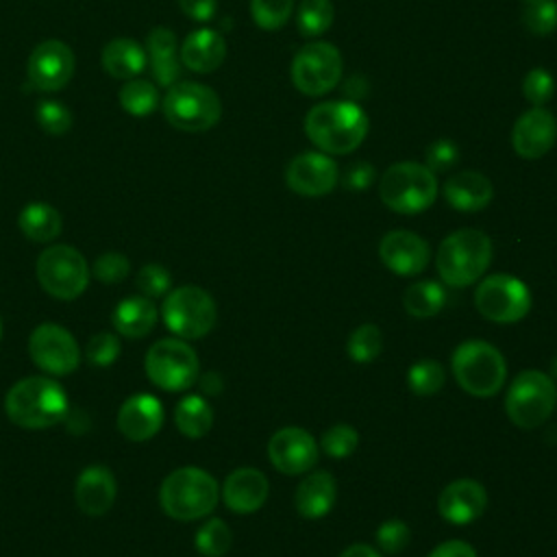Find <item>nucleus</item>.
Returning <instances> with one entry per match:
<instances>
[{
  "label": "nucleus",
  "instance_id": "nucleus-1",
  "mask_svg": "<svg viewBox=\"0 0 557 557\" xmlns=\"http://www.w3.org/2000/svg\"><path fill=\"white\" fill-rule=\"evenodd\" d=\"M370 122L366 111L350 100H326L313 104L305 115V133L311 144L326 154H348L357 150Z\"/></svg>",
  "mask_w": 557,
  "mask_h": 557
},
{
  "label": "nucleus",
  "instance_id": "nucleus-2",
  "mask_svg": "<svg viewBox=\"0 0 557 557\" xmlns=\"http://www.w3.org/2000/svg\"><path fill=\"white\" fill-rule=\"evenodd\" d=\"M4 411L13 424L28 431H41L67 418L70 400L54 379L26 376L7 392Z\"/></svg>",
  "mask_w": 557,
  "mask_h": 557
},
{
  "label": "nucleus",
  "instance_id": "nucleus-3",
  "mask_svg": "<svg viewBox=\"0 0 557 557\" xmlns=\"http://www.w3.org/2000/svg\"><path fill=\"white\" fill-rule=\"evenodd\" d=\"M218 498V481L207 470L196 466L176 468L159 487L161 509L181 522L205 518L215 509Z\"/></svg>",
  "mask_w": 557,
  "mask_h": 557
},
{
  "label": "nucleus",
  "instance_id": "nucleus-4",
  "mask_svg": "<svg viewBox=\"0 0 557 557\" xmlns=\"http://www.w3.org/2000/svg\"><path fill=\"white\" fill-rule=\"evenodd\" d=\"M492 261V239L476 228H459L444 237L435 265L448 287H468L479 281Z\"/></svg>",
  "mask_w": 557,
  "mask_h": 557
},
{
  "label": "nucleus",
  "instance_id": "nucleus-5",
  "mask_svg": "<svg viewBox=\"0 0 557 557\" xmlns=\"http://www.w3.org/2000/svg\"><path fill=\"white\" fill-rule=\"evenodd\" d=\"M379 196L383 205L396 213H422L437 198L435 172L416 161L394 163L383 172L379 181Z\"/></svg>",
  "mask_w": 557,
  "mask_h": 557
},
{
  "label": "nucleus",
  "instance_id": "nucleus-6",
  "mask_svg": "<svg viewBox=\"0 0 557 557\" xmlns=\"http://www.w3.org/2000/svg\"><path fill=\"white\" fill-rule=\"evenodd\" d=\"M450 368L461 389L476 398H490L500 392L507 376L500 350L483 339L461 342L453 352Z\"/></svg>",
  "mask_w": 557,
  "mask_h": 557
},
{
  "label": "nucleus",
  "instance_id": "nucleus-7",
  "mask_svg": "<svg viewBox=\"0 0 557 557\" xmlns=\"http://www.w3.org/2000/svg\"><path fill=\"white\" fill-rule=\"evenodd\" d=\"M557 403V387L550 374L542 370H522L505 396L507 418L524 431L542 426Z\"/></svg>",
  "mask_w": 557,
  "mask_h": 557
},
{
  "label": "nucleus",
  "instance_id": "nucleus-8",
  "mask_svg": "<svg viewBox=\"0 0 557 557\" xmlns=\"http://www.w3.org/2000/svg\"><path fill=\"white\" fill-rule=\"evenodd\" d=\"M165 120L185 133H200L220 122V96L202 83H174L163 98Z\"/></svg>",
  "mask_w": 557,
  "mask_h": 557
},
{
  "label": "nucleus",
  "instance_id": "nucleus-9",
  "mask_svg": "<svg viewBox=\"0 0 557 557\" xmlns=\"http://www.w3.org/2000/svg\"><path fill=\"white\" fill-rule=\"evenodd\" d=\"M165 326L181 339L205 337L218 318L215 302L209 292L198 285H181L165 294L161 305Z\"/></svg>",
  "mask_w": 557,
  "mask_h": 557
},
{
  "label": "nucleus",
  "instance_id": "nucleus-10",
  "mask_svg": "<svg viewBox=\"0 0 557 557\" xmlns=\"http://www.w3.org/2000/svg\"><path fill=\"white\" fill-rule=\"evenodd\" d=\"M144 368L150 383L165 392L189 389L200 374L196 350L181 337L154 342L146 352Z\"/></svg>",
  "mask_w": 557,
  "mask_h": 557
},
{
  "label": "nucleus",
  "instance_id": "nucleus-11",
  "mask_svg": "<svg viewBox=\"0 0 557 557\" xmlns=\"http://www.w3.org/2000/svg\"><path fill=\"white\" fill-rule=\"evenodd\" d=\"M35 274L44 292L59 300L78 298L89 283L85 257L67 244H54L41 250L35 263Z\"/></svg>",
  "mask_w": 557,
  "mask_h": 557
},
{
  "label": "nucleus",
  "instance_id": "nucleus-12",
  "mask_svg": "<svg viewBox=\"0 0 557 557\" xmlns=\"http://www.w3.org/2000/svg\"><path fill=\"white\" fill-rule=\"evenodd\" d=\"M342 54L329 41H309L292 59L294 87L311 98L329 94L342 78Z\"/></svg>",
  "mask_w": 557,
  "mask_h": 557
},
{
  "label": "nucleus",
  "instance_id": "nucleus-13",
  "mask_svg": "<svg viewBox=\"0 0 557 557\" xmlns=\"http://www.w3.org/2000/svg\"><path fill=\"white\" fill-rule=\"evenodd\" d=\"M476 311L496 324L520 322L531 309L529 287L509 274H492L474 289Z\"/></svg>",
  "mask_w": 557,
  "mask_h": 557
},
{
  "label": "nucleus",
  "instance_id": "nucleus-14",
  "mask_svg": "<svg viewBox=\"0 0 557 557\" xmlns=\"http://www.w3.org/2000/svg\"><path fill=\"white\" fill-rule=\"evenodd\" d=\"M28 355L39 370L57 376L74 372L81 363V348L74 335L54 322H44L30 333Z\"/></svg>",
  "mask_w": 557,
  "mask_h": 557
},
{
  "label": "nucleus",
  "instance_id": "nucleus-15",
  "mask_svg": "<svg viewBox=\"0 0 557 557\" xmlns=\"http://www.w3.org/2000/svg\"><path fill=\"white\" fill-rule=\"evenodd\" d=\"M74 52L59 39L37 44L28 57V83L41 91H57L65 87L74 74Z\"/></svg>",
  "mask_w": 557,
  "mask_h": 557
},
{
  "label": "nucleus",
  "instance_id": "nucleus-16",
  "mask_svg": "<svg viewBox=\"0 0 557 557\" xmlns=\"http://www.w3.org/2000/svg\"><path fill=\"white\" fill-rule=\"evenodd\" d=\"M337 181V163L322 150L300 152L285 168V183L298 196H324L335 189Z\"/></svg>",
  "mask_w": 557,
  "mask_h": 557
},
{
  "label": "nucleus",
  "instance_id": "nucleus-17",
  "mask_svg": "<svg viewBox=\"0 0 557 557\" xmlns=\"http://www.w3.org/2000/svg\"><path fill=\"white\" fill-rule=\"evenodd\" d=\"M318 442L300 426L278 429L268 442V457L283 474H302L318 461Z\"/></svg>",
  "mask_w": 557,
  "mask_h": 557
},
{
  "label": "nucleus",
  "instance_id": "nucleus-18",
  "mask_svg": "<svg viewBox=\"0 0 557 557\" xmlns=\"http://www.w3.org/2000/svg\"><path fill=\"white\" fill-rule=\"evenodd\" d=\"M557 141V120L544 107H531L524 111L511 131V146L522 159L544 157Z\"/></svg>",
  "mask_w": 557,
  "mask_h": 557
},
{
  "label": "nucleus",
  "instance_id": "nucleus-19",
  "mask_svg": "<svg viewBox=\"0 0 557 557\" xmlns=\"http://www.w3.org/2000/svg\"><path fill=\"white\" fill-rule=\"evenodd\" d=\"M381 261L387 270L400 276H416L420 274L431 257V248L426 239L416 235L413 231H389L383 235L379 244Z\"/></svg>",
  "mask_w": 557,
  "mask_h": 557
},
{
  "label": "nucleus",
  "instance_id": "nucleus-20",
  "mask_svg": "<svg viewBox=\"0 0 557 557\" xmlns=\"http://www.w3.org/2000/svg\"><path fill=\"white\" fill-rule=\"evenodd\" d=\"M117 431L131 442L154 437L163 424V405L152 394L128 396L117 411Z\"/></svg>",
  "mask_w": 557,
  "mask_h": 557
},
{
  "label": "nucleus",
  "instance_id": "nucleus-21",
  "mask_svg": "<svg viewBox=\"0 0 557 557\" xmlns=\"http://www.w3.org/2000/svg\"><path fill=\"white\" fill-rule=\"evenodd\" d=\"M487 505L485 487L474 479H457L448 483L437 498L440 516L450 524H468L476 520Z\"/></svg>",
  "mask_w": 557,
  "mask_h": 557
},
{
  "label": "nucleus",
  "instance_id": "nucleus-22",
  "mask_svg": "<svg viewBox=\"0 0 557 557\" xmlns=\"http://www.w3.org/2000/svg\"><path fill=\"white\" fill-rule=\"evenodd\" d=\"M268 494V476L257 468H237L222 485V500L233 513H252L261 509Z\"/></svg>",
  "mask_w": 557,
  "mask_h": 557
},
{
  "label": "nucleus",
  "instance_id": "nucleus-23",
  "mask_svg": "<svg viewBox=\"0 0 557 557\" xmlns=\"http://www.w3.org/2000/svg\"><path fill=\"white\" fill-rule=\"evenodd\" d=\"M117 494V483L113 472L107 466H89L85 468L74 485V498L83 513L87 516H104Z\"/></svg>",
  "mask_w": 557,
  "mask_h": 557
},
{
  "label": "nucleus",
  "instance_id": "nucleus-24",
  "mask_svg": "<svg viewBox=\"0 0 557 557\" xmlns=\"http://www.w3.org/2000/svg\"><path fill=\"white\" fill-rule=\"evenodd\" d=\"M444 198L453 209L463 213H474L485 209L492 202L494 185L485 174L474 170H463L446 178Z\"/></svg>",
  "mask_w": 557,
  "mask_h": 557
},
{
  "label": "nucleus",
  "instance_id": "nucleus-25",
  "mask_svg": "<svg viewBox=\"0 0 557 557\" xmlns=\"http://www.w3.org/2000/svg\"><path fill=\"white\" fill-rule=\"evenodd\" d=\"M226 41L218 30L198 28L189 33L181 46V63L198 74H209L222 65Z\"/></svg>",
  "mask_w": 557,
  "mask_h": 557
},
{
  "label": "nucleus",
  "instance_id": "nucleus-26",
  "mask_svg": "<svg viewBox=\"0 0 557 557\" xmlns=\"http://www.w3.org/2000/svg\"><path fill=\"white\" fill-rule=\"evenodd\" d=\"M335 496H337V485L333 474L326 470H318L298 483L294 494V505L302 518L318 520L333 509Z\"/></svg>",
  "mask_w": 557,
  "mask_h": 557
},
{
  "label": "nucleus",
  "instance_id": "nucleus-27",
  "mask_svg": "<svg viewBox=\"0 0 557 557\" xmlns=\"http://www.w3.org/2000/svg\"><path fill=\"white\" fill-rule=\"evenodd\" d=\"M146 54L157 83L172 87L181 76V52L174 33L165 26L152 28L146 39Z\"/></svg>",
  "mask_w": 557,
  "mask_h": 557
},
{
  "label": "nucleus",
  "instance_id": "nucleus-28",
  "mask_svg": "<svg viewBox=\"0 0 557 557\" xmlns=\"http://www.w3.org/2000/svg\"><path fill=\"white\" fill-rule=\"evenodd\" d=\"M100 63L104 72L111 74L113 78L131 81L144 72L148 63V54L139 41L131 37H115L102 48Z\"/></svg>",
  "mask_w": 557,
  "mask_h": 557
},
{
  "label": "nucleus",
  "instance_id": "nucleus-29",
  "mask_svg": "<svg viewBox=\"0 0 557 557\" xmlns=\"http://www.w3.org/2000/svg\"><path fill=\"white\" fill-rule=\"evenodd\" d=\"M113 329L117 335L137 339L148 335L157 324V307L152 298L146 296H128L117 302L111 315Z\"/></svg>",
  "mask_w": 557,
  "mask_h": 557
},
{
  "label": "nucleus",
  "instance_id": "nucleus-30",
  "mask_svg": "<svg viewBox=\"0 0 557 557\" xmlns=\"http://www.w3.org/2000/svg\"><path fill=\"white\" fill-rule=\"evenodd\" d=\"M17 226L30 242L46 244V242H52L54 237H59L63 220H61V213L52 205L28 202L17 215Z\"/></svg>",
  "mask_w": 557,
  "mask_h": 557
},
{
  "label": "nucleus",
  "instance_id": "nucleus-31",
  "mask_svg": "<svg viewBox=\"0 0 557 557\" xmlns=\"http://www.w3.org/2000/svg\"><path fill=\"white\" fill-rule=\"evenodd\" d=\"M174 424L185 437L198 440V437L207 435L213 426L211 405L198 394H189V396L181 398L174 409Z\"/></svg>",
  "mask_w": 557,
  "mask_h": 557
},
{
  "label": "nucleus",
  "instance_id": "nucleus-32",
  "mask_svg": "<svg viewBox=\"0 0 557 557\" xmlns=\"http://www.w3.org/2000/svg\"><path fill=\"white\" fill-rule=\"evenodd\" d=\"M444 302H446V292H444V285H440L437 281H418L403 296L405 311L420 320L440 313Z\"/></svg>",
  "mask_w": 557,
  "mask_h": 557
},
{
  "label": "nucleus",
  "instance_id": "nucleus-33",
  "mask_svg": "<svg viewBox=\"0 0 557 557\" xmlns=\"http://www.w3.org/2000/svg\"><path fill=\"white\" fill-rule=\"evenodd\" d=\"M335 7L331 0H302L296 11V26L302 37H320L333 24Z\"/></svg>",
  "mask_w": 557,
  "mask_h": 557
},
{
  "label": "nucleus",
  "instance_id": "nucleus-34",
  "mask_svg": "<svg viewBox=\"0 0 557 557\" xmlns=\"http://www.w3.org/2000/svg\"><path fill=\"white\" fill-rule=\"evenodd\" d=\"M117 100L122 109L131 115H148L157 109L159 104V91L150 81L141 78H131L117 94Z\"/></svg>",
  "mask_w": 557,
  "mask_h": 557
},
{
  "label": "nucleus",
  "instance_id": "nucleus-35",
  "mask_svg": "<svg viewBox=\"0 0 557 557\" xmlns=\"http://www.w3.org/2000/svg\"><path fill=\"white\" fill-rule=\"evenodd\" d=\"M520 17L531 35L546 37L557 28L555 0H520Z\"/></svg>",
  "mask_w": 557,
  "mask_h": 557
},
{
  "label": "nucleus",
  "instance_id": "nucleus-36",
  "mask_svg": "<svg viewBox=\"0 0 557 557\" xmlns=\"http://www.w3.org/2000/svg\"><path fill=\"white\" fill-rule=\"evenodd\" d=\"M194 544H196V550L205 557H222L228 553V548L233 544V533L224 520L209 518L196 531Z\"/></svg>",
  "mask_w": 557,
  "mask_h": 557
},
{
  "label": "nucleus",
  "instance_id": "nucleus-37",
  "mask_svg": "<svg viewBox=\"0 0 557 557\" xmlns=\"http://www.w3.org/2000/svg\"><path fill=\"white\" fill-rule=\"evenodd\" d=\"M446 374L440 361L435 359H420L407 372V383L413 394L418 396H433L444 387Z\"/></svg>",
  "mask_w": 557,
  "mask_h": 557
},
{
  "label": "nucleus",
  "instance_id": "nucleus-38",
  "mask_svg": "<svg viewBox=\"0 0 557 557\" xmlns=\"http://www.w3.org/2000/svg\"><path fill=\"white\" fill-rule=\"evenodd\" d=\"M381 346H383V337H381L379 326L361 324L350 333L346 350L352 361L370 363L381 355Z\"/></svg>",
  "mask_w": 557,
  "mask_h": 557
},
{
  "label": "nucleus",
  "instance_id": "nucleus-39",
  "mask_svg": "<svg viewBox=\"0 0 557 557\" xmlns=\"http://www.w3.org/2000/svg\"><path fill=\"white\" fill-rule=\"evenodd\" d=\"M294 11V0H250V15L263 30H276L287 24Z\"/></svg>",
  "mask_w": 557,
  "mask_h": 557
},
{
  "label": "nucleus",
  "instance_id": "nucleus-40",
  "mask_svg": "<svg viewBox=\"0 0 557 557\" xmlns=\"http://www.w3.org/2000/svg\"><path fill=\"white\" fill-rule=\"evenodd\" d=\"M320 446L329 457L344 459L357 450L359 433L350 424H333L322 433Z\"/></svg>",
  "mask_w": 557,
  "mask_h": 557
},
{
  "label": "nucleus",
  "instance_id": "nucleus-41",
  "mask_svg": "<svg viewBox=\"0 0 557 557\" xmlns=\"http://www.w3.org/2000/svg\"><path fill=\"white\" fill-rule=\"evenodd\" d=\"M37 124L50 135H63L72 126V111L59 100H41L35 109Z\"/></svg>",
  "mask_w": 557,
  "mask_h": 557
},
{
  "label": "nucleus",
  "instance_id": "nucleus-42",
  "mask_svg": "<svg viewBox=\"0 0 557 557\" xmlns=\"http://www.w3.org/2000/svg\"><path fill=\"white\" fill-rule=\"evenodd\" d=\"M522 94L533 107H544L555 94L553 74L546 67H533L524 74Z\"/></svg>",
  "mask_w": 557,
  "mask_h": 557
},
{
  "label": "nucleus",
  "instance_id": "nucleus-43",
  "mask_svg": "<svg viewBox=\"0 0 557 557\" xmlns=\"http://www.w3.org/2000/svg\"><path fill=\"white\" fill-rule=\"evenodd\" d=\"M135 285L141 292V296L146 298H159L165 296L172 287V276L168 272V268L159 265V263H148L144 265L137 276H135Z\"/></svg>",
  "mask_w": 557,
  "mask_h": 557
},
{
  "label": "nucleus",
  "instance_id": "nucleus-44",
  "mask_svg": "<svg viewBox=\"0 0 557 557\" xmlns=\"http://www.w3.org/2000/svg\"><path fill=\"white\" fill-rule=\"evenodd\" d=\"M120 348H122V346H120L117 335L102 331V333H96V335L87 342L85 357H87V361H89L91 366H96V368H107V366H111V363L117 359Z\"/></svg>",
  "mask_w": 557,
  "mask_h": 557
},
{
  "label": "nucleus",
  "instance_id": "nucleus-45",
  "mask_svg": "<svg viewBox=\"0 0 557 557\" xmlns=\"http://www.w3.org/2000/svg\"><path fill=\"white\" fill-rule=\"evenodd\" d=\"M128 272H131V261L122 252H115V250L100 255L91 268V274L100 283H109V285L124 281L128 276Z\"/></svg>",
  "mask_w": 557,
  "mask_h": 557
},
{
  "label": "nucleus",
  "instance_id": "nucleus-46",
  "mask_svg": "<svg viewBox=\"0 0 557 557\" xmlns=\"http://www.w3.org/2000/svg\"><path fill=\"white\" fill-rule=\"evenodd\" d=\"M411 540V533H409V527L403 522V520H385L379 531H376V544L379 548H383L385 553H400Z\"/></svg>",
  "mask_w": 557,
  "mask_h": 557
},
{
  "label": "nucleus",
  "instance_id": "nucleus-47",
  "mask_svg": "<svg viewBox=\"0 0 557 557\" xmlns=\"http://www.w3.org/2000/svg\"><path fill=\"white\" fill-rule=\"evenodd\" d=\"M457 154H459V150L450 139H435L433 144L426 146V152H424L426 163L424 165L437 174V172L450 170L457 163Z\"/></svg>",
  "mask_w": 557,
  "mask_h": 557
},
{
  "label": "nucleus",
  "instance_id": "nucleus-48",
  "mask_svg": "<svg viewBox=\"0 0 557 557\" xmlns=\"http://www.w3.org/2000/svg\"><path fill=\"white\" fill-rule=\"evenodd\" d=\"M178 7L189 20L209 22L218 11V0H178Z\"/></svg>",
  "mask_w": 557,
  "mask_h": 557
},
{
  "label": "nucleus",
  "instance_id": "nucleus-49",
  "mask_svg": "<svg viewBox=\"0 0 557 557\" xmlns=\"http://www.w3.org/2000/svg\"><path fill=\"white\" fill-rule=\"evenodd\" d=\"M372 178H374L372 165L359 161V163H352V165L346 170V174H344V185H346L348 189H352V191H361V189L370 187Z\"/></svg>",
  "mask_w": 557,
  "mask_h": 557
},
{
  "label": "nucleus",
  "instance_id": "nucleus-50",
  "mask_svg": "<svg viewBox=\"0 0 557 557\" xmlns=\"http://www.w3.org/2000/svg\"><path fill=\"white\" fill-rule=\"evenodd\" d=\"M429 557H476L474 548L463 540H448L437 544Z\"/></svg>",
  "mask_w": 557,
  "mask_h": 557
},
{
  "label": "nucleus",
  "instance_id": "nucleus-51",
  "mask_svg": "<svg viewBox=\"0 0 557 557\" xmlns=\"http://www.w3.org/2000/svg\"><path fill=\"white\" fill-rule=\"evenodd\" d=\"M339 557H381L370 544H350Z\"/></svg>",
  "mask_w": 557,
  "mask_h": 557
},
{
  "label": "nucleus",
  "instance_id": "nucleus-52",
  "mask_svg": "<svg viewBox=\"0 0 557 557\" xmlns=\"http://www.w3.org/2000/svg\"><path fill=\"white\" fill-rule=\"evenodd\" d=\"M200 387L207 394H220L222 392V379L218 376V372H207L200 379Z\"/></svg>",
  "mask_w": 557,
  "mask_h": 557
},
{
  "label": "nucleus",
  "instance_id": "nucleus-53",
  "mask_svg": "<svg viewBox=\"0 0 557 557\" xmlns=\"http://www.w3.org/2000/svg\"><path fill=\"white\" fill-rule=\"evenodd\" d=\"M550 372H553V376L557 379V357L553 359V363H550Z\"/></svg>",
  "mask_w": 557,
  "mask_h": 557
},
{
  "label": "nucleus",
  "instance_id": "nucleus-54",
  "mask_svg": "<svg viewBox=\"0 0 557 557\" xmlns=\"http://www.w3.org/2000/svg\"><path fill=\"white\" fill-rule=\"evenodd\" d=\"M0 339H2V318H0Z\"/></svg>",
  "mask_w": 557,
  "mask_h": 557
}]
</instances>
